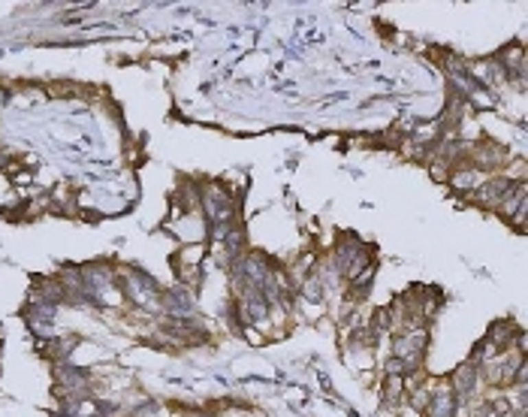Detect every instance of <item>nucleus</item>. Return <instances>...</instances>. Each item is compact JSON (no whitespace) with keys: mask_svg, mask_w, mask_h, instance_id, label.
I'll return each mask as SVG.
<instances>
[{"mask_svg":"<svg viewBox=\"0 0 528 417\" xmlns=\"http://www.w3.org/2000/svg\"><path fill=\"white\" fill-rule=\"evenodd\" d=\"M359 251H363V242L347 233V236H341V239H338V245H335V254L329 257V260H332V263H335V269H338L341 275H344V272H347V267L354 263V257H356Z\"/></svg>","mask_w":528,"mask_h":417,"instance_id":"39448f33","label":"nucleus"},{"mask_svg":"<svg viewBox=\"0 0 528 417\" xmlns=\"http://www.w3.org/2000/svg\"><path fill=\"white\" fill-rule=\"evenodd\" d=\"M408 393H411V408H414V412H426L428 403H432V390L428 387H414Z\"/></svg>","mask_w":528,"mask_h":417,"instance_id":"1a4fd4ad","label":"nucleus"},{"mask_svg":"<svg viewBox=\"0 0 528 417\" xmlns=\"http://www.w3.org/2000/svg\"><path fill=\"white\" fill-rule=\"evenodd\" d=\"M510 188V179L507 176H501V179H486L483 185L477 188L471 196H474V203L477 206H483V209H498V203H501V196L504 191Z\"/></svg>","mask_w":528,"mask_h":417,"instance_id":"f03ea898","label":"nucleus"},{"mask_svg":"<svg viewBox=\"0 0 528 417\" xmlns=\"http://www.w3.org/2000/svg\"><path fill=\"white\" fill-rule=\"evenodd\" d=\"M450 384H453V396H456L459 405L474 403V399H477L480 384H483V378H480V366H474V363L459 366L453 372V378H450Z\"/></svg>","mask_w":528,"mask_h":417,"instance_id":"f257e3e1","label":"nucleus"},{"mask_svg":"<svg viewBox=\"0 0 528 417\" xmlns=\"http://www.w3.org/2000/svg\"><path fill=\"white\" fill-rule=\"evenodd\" d=\"M323 291H326V287L320 284L317 275H308V278L302 282V297H305V302H323Z\"/></svg>","mask_w":528,"mask_h":417,"instance_id":"6e6552de","label":"nucleus"},{"mask_svg":"<svg viewBox=\"0 0 528 417\" xmlns=\"http://www.w3.org/2000/svg\"><path fill=\"white\" fill-rule=\"evenodd\" d=\"M516 327L510 321H495L492 327H489L486 339L483 342L492 348V354H504V351H514V339H516Z\"/></svg>","mask_w":528,"mask_h":417,"instance_id":"7ed1b4c3","label":"nucleus"},{"mask_svg":"<svg viewBox=\"0 0 528 417\" xmlns=\"http://www.w3.org/2000/svg\"><path fill=\"white\" fill-rule=\"evenodd\" d=\"M450 185L456 188V191H477L480 185L486 181V176H483V170H477V166H462V170H450Z\"/></svg>","mask_w":528,"mask_h":417,"instance_id":"0eeeda50","label":"nucleus"},{"mask_svg":"<svg viewBox=\"0 0 528 417\" xmlns=\"http://www.w3.org/2000/svg\"><path fill=\"white\" fill-rule=\"evenodd\" d=\"M163 306H166V312H170V315L190 317V315H194V291H190V287H185V284H179L175 291L166 293Z\"/></svg>","mask_w":528,"mask_h":417,"instance_id":"20e7f679","label":"nucleus"},{"mask_svg":"<svg viewBox=\"0 0 528 417\" xmlns=\"http://www.w3.org/2000/svg\"><path fill=\"white\" fill-rule=\"evenodd\" d=\"M426 414L428 417H456L459 414V403H456L453 390H450V387L435 390L432 393V403H428V408H426Z\"/></svg>","mask_w":528,"mask_h":417,"instance_id":"423d86ee","label":"nucleus"}]
</instances>
